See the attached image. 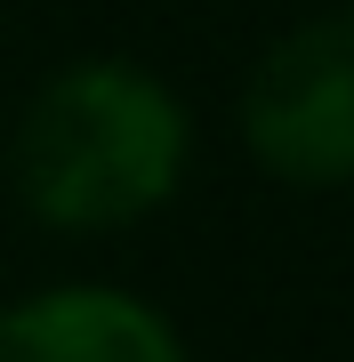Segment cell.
Here are the masks:
<instances>
[{
  "instance_id": "cell-2",
  "label": "cell",
  "mask_w": 354,
  "mask_h": 362,
  "mask_svg": "<svg viewBox=\"0 0 354 362\" xmlns=\"http://www.w3.org/2000/svg\"><path fill=\"white\" fill-rule=\"evenodd\" d=\"M242 145L290 194L354 185V8H322L290 25L242 81Z\"/></svg>"
},
{
  "instance_id": "cell-1",
  "label": "cell",
  "mask_w": 354,
  "mask_h": 362,
  "mask_svg": "<svg viewBox=\"0 0 354 362\" xmlns=\"http://www.w3.org/2000/svg\"><path fill=\"white\" fill-rule=\"evenodd\" d=\"M16 202L57 233H121L177 202L194 169V121L161 73L129 57H81L49 73L8 137Z\"/></svg>"
},
{
  "instance_id": "cell-3",
  "label": "cell",
  "mask_w": 354,
  "mask_h": 362,
  "mask_svg": "<svg viewBox=\"0 0 354 362\" xmlns=\"http://www.w3.org/2000/svg\"><path fill=\"white\" fill-rule=\"evenodd\" d=\"M0 362H194L177 322L121 282H57L0 306Z\"/></svg>"
}]
</instances>
